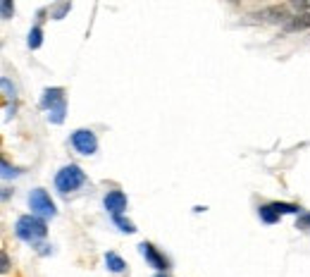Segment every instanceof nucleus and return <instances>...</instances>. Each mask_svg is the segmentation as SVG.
Wrapping results in <instances>:
<instances>
[{"mask_svg":"<svg viewBox=\"0 0 310 277\" xmlns=\"http://www.w3.org/2000/svg\"><path fill=\"white\" fill-rule=\"evenodd\" d=\"M14 234L19 236L21 242L26 244H38L43 236L48 234V227H45V218L38 215H21L17 224H14Z\"/></svg>","mask_w":310,"mask_h":277,"instance_id":"1","label":"nucleus"},{"mask_svg":"<svg viewBox=\"0 0 310 277\" xmlns=\"http://www.w3.org/2000/svg\"><path fill=\"white\" fill-rule=\"evenodd\" d=\"M41 108L48 110V120L53 124H62L64 122V91L62 88H45L41 96Z\"/></svg>","mask_w":310,"mask_h":277,"instance_id":"2","label":"nucleus"},{"mask_svg":"<svg viewBox=\"0 0 310 277\" xmlns=\"http://www.w3.org/2000/svg\"><path fill=\"white\" fill-rule=\"evenodd\" d=\"M84 182H86V174L79 165H64L62 170L55 174V186H57V192L60 194L76 192Z\"/></svg>","mask_w":310,"mask_h":277,"instance_id":"3","label":"nucleus"},{"mask_svg":"<svg viewBox=\"0 0 310 277\" xmlns=\"http://www.w3.org/2000/svg\"><path fill=\"white\" fill-rule=\"evenodd\" d=\"M29 208H31L33 215H38V218H55V203L50 201V196L43 192V189H33L29 194Z\"/></svg>","mask_w":310,"mask_h":277,"instance_id":"4","label":"nucleus"},{"mask_svg":"<svg viewBox=\"0 0 310 277\" xmlns=\"http://www.w3.org/2000/svg\"><path fill=\"white\" fill-rule=\"evenodd\" d=\"M72 146L81 156H93L98 150V138L91 129H76L74 134H72Z\"/></svg>","mask_w":310,"mask_h":277,"instance_id":"5","label":"nucleus"},{"mask_svg":"<svg viewBox=\"0 0 310 277\" xmlns=\"http://www.w3.org/2000/svg\"><path fill=\"white\" fill-rule=\"evenodd\" d=\"M103 206H105V210L110 215H117L122 213L124 208H127V196H124V192H107L105 198H103Z\"/></svg>","mask_w":310,"mask_h":277,"instance_id":"6","label":"nucleus"},{"mask_svg":"<svg viewBox=\"0 0 310 277\" xmlns=\"http://www.w3.org/2000/svg\"><path fill=\"white\" fill-rule=\"evenodd\" d=\"M139 251H141V256L148 260V266L150 268H155V270H167V260H165V256H160L153 246L148 244V242H143V244H139Z\"/></svg>","mask_w":310,"mask_h":277,"instance_id":"7","label":"nucleus"},{"mask_svg":"<svg viewBox=\"0 0 310 277\" xmlns=\"http://www.w3.org/2000/svg\"><path fill=\"white\" fill-rule=\"evenodd\" d=\"M253 17H256V20H263V22H272V24H277V22H287V20H289V14H287V8H279V5L265 8V10L256 12Z\"/></svg>","mask_w":310,"mask_h":277,"instance_id":"8","label":"nucleus"},{"mask_svg":"<svg viewBox=\"0 0 310 277\" xmlns=\"http://www.w3.org/2000/svg\"><path fill=\"white\" fill-rule=\"evenodd\" d=\"M105 266H107L110 272H117V275L127 270V263H124V260H122L115 251H107V254H105Z\"/></svg>","mask_w":310,"mask_h":277,"instance_id":"9","label":"nucleus"},{"mask_svg":"<svg viewBox=\"0 0 310 277\" xmlns=\"http://www.w3.org/2000/svg\"><path fill=\"white\" fill-rule=\"evenodd\" d=\"M258 215H260V220L265 224L279 222V213L275 210V206H260V208H258Z\"/></svg>","mask_w":310,"mask_h":277,"instance_id":"10","label":"nucleus"},{"mask_svg":"<svg viewBox=\"0 0 310 277\" xmlns=\"http://www.w3.org/2000/svg\"><path fill=\"white\" fill-rule=\"evenodd\" d=\"M29 48L31 50H36V48H41V43H43V29L41 26H33L31 32H29Z\"/></svg>","mask_w":310,"mask_h":277,"instance_id":"11","label":"nucleus"},{"mask_svg":"<svg viewBox=\"0 0 310 277\" xmlns=\"http://www.w3.org/2000/svg\"><path fill=\"white\" fill-rule=\"evenodd\" d=\"M112 222L117 224L122 232H127V234H134L136 232V227H134V222H129V220H124L122 218V213H117V215H112Z\"/></svg>","mask_w":310,"mask_h":277,"instance_id":"12","label":"nucleus"},{"mask_svg":"<svg viewBox=\"0 0 310 277\" xmlns=\"http://www.w3.org/2000/svg\"><path fill=\"white\" fill-rule=\"evenodd\" d=\"M287 29H294V32L310 29V14H303V17H296L294 22H287Z\"/></svg>","mask_w":310,"mask_h":277,"instance_id":"13","label":"nucleus"},{"mask_svg":"<svg viewBox=\"0 0 310 277\" xmlns=\"http://www.w3.org/2000/svg\"><path fill=\"white\" fill-rule=\"evenodd\" d=\"M272 206H275V210H277V213L279 215H282V213H299V210H301V208H299V206H291V203H272Z\"/></svg>","mask_w":310,"mask_h":277,"instance_id":"14","label":"nucleus"},{"mask_svg":"<svg viewBox=\"0 0 310 277\" xmlns=\"http://www.w3.org/2000/svg\"><path fill=\"white\" fill-rule=\"evenodd\" d=\"M14 8H12V0H2V20H12Z\"/></svg>","mask_w":310,"mask_h":277,"instance_id":"15","label":"nucleus"},{"mask_svg":"<svg viewBox=\"0 0 310 277\" xmlns=\"http://www.w3.org/2000/svg\"><path fill=\"white\" fill-rule=\"evenodd\" d=\"M296 224H299V230H310V213H303V215H301Z\"/></svg>","mask_w":310,"mask_h":277,"instance_id":"16","label":"nucleus"},{"mask_svg":"<svg viewBox=\"0 0 310 277\" xmlns=\"http://www.w3.org/2000/svg\"><path fill=\"white\" fill-rule=\"evenodd\" d=\"M67 12H69V2H62V8H57V10L53 12V17H55V20H62Z\"/></svg>","mask_w":310,"mask_h":277,"instance_id":"17","label":"nucleus"},{"mask_svg":"<svg viewBox=\"0 0 310 277\" xmlns=\"http://www.w3.org/2000/svg\"><path fill=\"white\" fill-rule=\"evenodd\" d=\"M291 5H294V8H296V10H308L310 8V0H291Z\"/></svg>","mask_w":310,"mask_h":277,"instance_id":"18","label":"nucleus"},{"mask_svg":"<svg viewBox=\"0 0 310 277\" xmlns=\"http://www.w3.org/2000/svg\"><path fill=\"white\" fill-rule=\"evenodd\" d=\"M14 174H17V170H14V168H10V165L2 160V177L7 180V177H14Z\"/></svg>","mask_w":310,"mask_h":277,"instance_id":"19","label":"nucleus"},{"mask_svg":"<svg viewBox=\"0 0 310 277\" xmlns=\"http://www.w3.org/2000/svg\"><path fill=\"white\" fill-rule=\"evenodd\" d=\"M2 91H5V96H7V98L14 96V88H10V82H7V76H2Z\"/></svg>","mask_w":310,"mask_h":277,"instance_id":"20","label":"nucleus"},{"mask_svg":"<svg viewBox=\"0 0 310 277\" xmlns=\"http://www.w3.org/2000/svg\"><path fill=\"white\" fill-rule=\"evenodd\" d=\"M0 263H2V268H0L2 272H7V270H10V263H7V256H5V254H0Z\"/></svg>","mask_w":310,"mask_h":277,"instance_id":"21","label":"nucleus"},{"mask_svg":"<svg viewBox=\"0 0 310 277\" xmlns=\"http://www.w3.org/2000/svg\"><path fill=\"white\" fill-rule=\"evenodd\" d=\"M155 277H165V275H155Z\"/></svg>","mask_w":310,"mask_h":277,"instance_id":"22","label":"nucleus"}]
</instances>
